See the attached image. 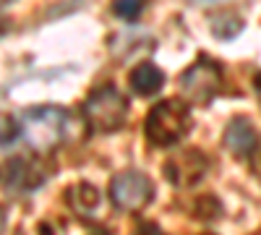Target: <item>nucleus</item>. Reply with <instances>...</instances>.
Instances as JSON below:
<instances>
[{
  "label": "nucleus",
  "instance_id": "nucleus-16",
  "mask_svg": "<svg viewBox=\"0 0 261 235\" xmlns=\"http://www.w3.org/2000/svg\"><path fill=\"white\" fill-rule=\"evenodd\" d=\"M188 3H212V0H188Z\"/></svg>",
  "mask_w": 261,
  "mask_h": 235
},
{
  "label": "nucleus",
  "instance_id": "nucleus-11",
  "mask_svg": "<svg viewBox=\"0 0 261 235\" xmlns=\"http://www.w3.org/2000/svg\"><path fill=\"white\" fill-rule=\"evenodd\" d=\"M241 29H243V21L238 18L235 13H222V16H217L214 24H212L214 37H220V39H232Z\"/></svg>",
  "mask_w": 261,
  "mask_h": 235
},
{
  "label": "nucleus",
  "instance_id": "nucleus-1",
  "mask_svg": "<svg viewBox=\"0 0 261 235\" xmlns=\"http://www.w3.org/2000/svg\"><path fill=\"white\" fill-rule=\"evenodd\" d=\"M73 118L63 108H34L21 118V134H24L27 144L39 154H47L58 149L71 134Z\"/></svg>",
  "mask_w": 261,
  "mask_h": 235
},
{
  "label": "nucleus",
  "instance_id": "nucleus-6",
  "mask_svg": "<svg viewBox=\"0 0 261 235\" xmlns=\"http://www.w3.org/2000/svg\"><path fill=\"white\" fill-rule=\"evenodd\" d=\"M206 167H209V160L199 152V149H183V152L172 154L165 162V175L172 186L191 188L204 178Z\"/></svg>",
  "mask_w": 261,
  "mask_h": 235
},
{
  "label": "nucleus",
  "instance_id": "nucleus-5",
  "mask_svg": "<svg viewBox=\"0 0 261 235\" xmlns=\"http://www.w3.org/2000/svg\"><path fill=\"white\" fill-rule=\"evenodd\" d=\"M151 196H154L151 180L144 173H136V170L118 173L110 180V199L123 212H136V209L146 206L151 201Z\"/></svg>",
  "mask_w": 261,
  "mask_h": 235
},
{
  "label": "nucleus",
  "instance_id": "nucleus-7",
  "mask_svg": "<svg viewBox=\"0 0 261 235\" xmlns=\"http://www.w3.org/2000/svg\"><path fill=\"white\" fill-rule=\"evenodd\" d=\"M47 178V170L42 162L37 160H27V157H16L6 165V170L0 173V180L8 191H16V194H29L37 186H42Z\"/></svg>",
  "mask_w": 261,
  "mask_h": 235
},
{
  "label": "nucleus",
  "instance_id": "nucleus-4",
  "mask_svg": "<svg viewBox=\"0 0 261 235\" xmlns=\"http://www.w3.org/2000/svg\"><path fill=\"white\" fill-rule=\"evenodd\" d=\"M222 87V71L214 60L201 58L180 76V92L193 105H206Z\"/></svg>",
  "mask_w": 261,
  "mask_h": 235
},
{
  "label": "nucleus",
  "instance_id": "nucleus-9",
  "mask_svg": "<svg viewBox=\"0 0 261 235\" xmlns=\"http://www.w3.org/2000/svg\"><path fill=\"white\" fill-rule=\"evenodd\" d=\"M130 89H134V94L139 97H151L157 94L162 89L165 84V73L154 66V63H141V66H136L134 71H130Z\"/></svg>",
  "mask_w": 261,
  "mask_h": 235
},
{
  "label": "nucleus",
  "instance_id": "nucleus-12",
  "mask_svg": "<svg viewBox=\"0 0 261 235\" xmlns=\"http://www.w3.org/2000/svg\"><path fill=\"white\" fill-rule=\"evenodd\" d=\"M146 8V0H115L113 3V11L118 18L123 21H136Z\"/></svg>",
  "mask_w": 261,
  "mask_h": 235
},
{
  "label": "nucleus",
  "instance_id": "nucleus-13",
  "mask_svg": "<svg viewBox=\"0 0 261 235\" xmlns=\"http://www.w3.org/2000/svg\"><path fill=\"white\" fill-rule=\"evenodd\" d=\"M251 165H253V173L261 175V141H256L253 152H251Z\"/></svg>",
  "mask_w": 261,
  "mask_h": 235
},
{
  "label": "nucleus",
  "instance_id": "nucleus-8",
  "mask_svg": "<svg viewBox=\"0 0 261 235\" xmlns=\"http://www.w3.org/2000/svg\"><path fill=\"white\" fill-rule=\"evenodd\" d=\"M256 131L246 118H235L230 120L227 131H225V149L232 157H251L253 146H256Z\"/></svg>",
  "mask_w": 261,
  "mask_h": 235
},
{
  "label": "nucleus",
  "instance_id": "nucleus-2",
  "mask_svg": "<svg viewBox=\"0 0 261 235\" xmlns=\"http://www.w3.org/2000/svg\"><path fill=\"white\" fill-rule=\"evenodd\" d=\"M191 128V113L180 99H165L151 108L144 123L146 139L154 146H175Z\"/></svg>",
  "mask_w": 261,
  "mask_h": 235
},
{
  "label": "nucleus",
  "instance_id": "nucleus-10",
  "mask_svg": "<svg viewBox=\"0 0 261 235\" xmlns=\"http://www.w3.org/2000/svg\"><path fill=\"white\" fill-rule=\"evenodd\" d=\"M68 204L73 206V212L76 215H81V217H89L92 212L99 206V191H97V186H92V183H79V186H73V188H68Z\"/></svg>",
  "mask_w": 261,
  "mask_h": 235
},
{
  "label": "nucleus",
  "instance_id": "nucleus-15",
  "mask_svg": "<svg viewBox=\"0 0 261 235\" xmlns=\"http://www.w3.org/2000/svg\"><path fill=\"white\" fill-rule=\"evenodd\" d=\"M6 227V215H3V209H0V230Z\"/></svg>",
  "mask_w": 261,
  "mask_h": 235
},
{
  "label": "nucleus",
  "instance_id": "nucleus-14",
  "mask_svg": "<svg viewBox=\"0 0 261 235\" xmlns=\"http://www.w3.org/2000/svg\"><path fill=\"white\" fill-rule=\"evenodd\" d=\"M256 92H258V99H261V76H256Z\"/></svg>",
  "mask_w": 261,
  "mask_h": 235
},
{
  "label": "nucleus",
  "instance_id": "nucleus-3",
  "mask_svg": "<svg viewBox=\"0 0 261 235\" xmlns=\"http://www.w3.org/2000/svg\"><path fill=\"white\" fill-rule=\"evenodd\" d=\"M84 118L99 134L118 131V128H123V123L128 118V102L115 87L105 84V87L94 89L89 97H86Z\"/></svg>",
  "mask_w": 261,
  "mask_h": 235
}]
</instances>
